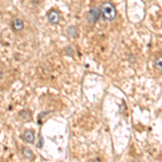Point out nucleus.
I'll list each match as a JSON object with an SVG mask.
<instances>
[{"mask_svg": "<svg viewBox=\"0 0 162 162\" xmlns=\"http://www.w3.org/2000/svg\"><path fill=\"white\" fill-rule=\"evenodd\" d=\"M2 77H3V71H2V70H0V80L2 79Z\"/></svg>", "mask_w": 162, "mask_h": 162, "instance_id": "nucleus-11", "label": "nucleus"}, {"mask_svg": "<svg viewBox=\"0 0 162 162\" xmlns=\"http://www.w3.org/2000/svg\"><path fill=\"white\" fill-rule=\"evenodd\" d=\"M19 117L22 119V120H29V118H30V113H29V110H22L20 113H19Z\"/></svg>", "mask_w": 162, "mask_h": 162, "instance_id": "nucleus-7", "label": "nucleus"}, {"mask_svg": "<svg viewBox=\"0 0 162 162\" xmlns=\"http://www.w3.org/2000/svg\"><path fill=\"white\" fill-rule=\"evenodd\" d=\"M101 11L102 15L105 19L106 21H113L117 16V10L115 8V5L111 4L110 2H104L103 4H101Z\"/></svg>", "mask_w": 162, "mask_h": 162, "instance_id": "nucleus-1", "label": "nucleus"}, {"mask_svg": "<svg viewBox=\"0 0 162 162\" xmlns=\"http://www.w3.org/2000/svg\"><path fill=\"white\" fill-rule=\"evenodd\" d=\"M40 138V141H39V145H38V148H41V147H42V146H43V139H42V137H39Z\"/></svg>", "mask_w": 162, "mask_h": 162, "instance_id": "nucleus-10", "label": "nucleus"}, {"mask_svg": "<svg viewBox=\"0 0 162 162\" xmlns=\"http://www.w3.org/2000/svg\"><path fill=\"white\" fill-rule=\"evenodd\" d=\"M67 34L70 35L71 37H76L77 36V29L75 28V27H69V28L67 29Z\"/></svg>", "mask_w": 162, "mask_h": 162, "instance_id": "nucleus-8", "label": "nucleus"}, {"mask_svg": "<svg viewBox=\"0 0 162 162\" xmlns=\"http://www.w3.org/2000/svg\"><path fill=\"white\" fill-rule=\"evenodd\" d=\"M48 20L51 24H57L58 21H60V14H58V12L54 11V10L50 11L48 13Z\"/></svg>", "mask_w": 162, "mask_h": 162, "instance_id": "nucleus-5", "label": "nucleus"}, {"mask_svg": "<svg viewBox=\"0 0 162 162\" xmlns=\"http://www.w3.org/2000/svg\"><path fill=\"white\" fill-rule=\"evenodd\" d=\"M12 28L14 32H22L24 29V22L16 17L12 21Z\"/></svg>", "mask_w": 162, "mask_h": 162, "instance_id": "nucleus-3", "label": "nucleus"}, {"mask_svg": "<svg viewBox=\"0 0 162 162\" xmlns=\"http://www.w3.org/2000/svg\"><path fill=\"white\" fill-rule=\"evenodd\" d=\"M156 66H157V68L162 71V56L158 57L157 60H156Z\"/></svg>", "mask_w": 162, "mask_h": 162, "instance_id": "nucleus-9", "label": "nucleus"}, {"mask_svg": "<svg viewBox=\"0 0 162 162\" xmlns=\"http://www.w3.org/2000/svg\"><path fill=\"white\" fill-rule=\"evenodd\" d=\"M102 14L101 8L98 7H94L89 11V14H88V20H89L90 24H94L96 21H98L100 16Z\"/></svg>", "mask_w": 162, "mask_h": 162, "instance_id": "nucleus-2", "label": "nucleus"}, {"mask_svg": "<svg viewBox=\"0 0 162 162\" xmlns=\"http://www.w3.org/2000/svg\"><path fill=\"white\" fill-rule=\"evenodd\" d=\"M22 154L24 156V158L28 159V160H32V159L35 158L32 151L29 149V148H27V147H23V148H22Z\"/></svg>", "mask_w": 162, "mask_h": 162, "instance_id": "nucleus-6", "label": "nucleus"}, {"mask_svg": "<svg viewBox=\"0 0 162 162\" xmlns=\"http://www.w3.org/2000/svg\"><path fill=\"white\" fill-rule=\"evenodd\" d=\"M23 139H24L26 143H29V144H32L35 142V132L32 131V130H27L23 133Z\"/></svg>", "mask_w": 162, "mask_h": 162, "instance_id": "nucleus-4", "label": "nucleus"}]
</instances>
